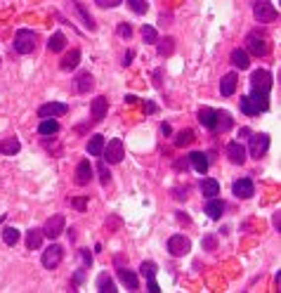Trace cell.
<instances>
[{"instance_id":"6da1fadb","label":"cell","mask_w":281,"mask_h":293,"mask_svg":"<svg viewBox=\"0 0 281 293\" xmlns=\"http://www.w3.org/2000/svg\"><path fill=\"white\" fill-rule=\"evenodd\" d=\"M250 97L253 102L260 107V111H267L270 109V90H272V74L265 71V69H258L253 71L250 76Z\"/></svg>"},{"instance_id":"7a4b0ae2","label":"cell","mask_w":281,"mask_h":293,"mask_svg":"<svg viewBox=\"0 0 281 293\" xmlns=\"http://www.w3.org/2000/svg\"><path fill=\"white\" fill-rule=\"evenodd\" d=\"M38 45V33L31 29H19L14 33V50L19 54H31Z\"/></svg>"},{"instance_id":"3957f363","label":"cell","mask_w":281,"mask_h":293,"mask_svg":"<svg viewBox=\"0 0 281 293\" xmlns=\"http://www.w3.org/2000/svg\"><path fill=\"white\" fill-rule=\"evenodd\" d=\"M246 52L255 54V57H265V54L270 52V41H267V36L260 31H250L246 36Z\"/></svg>"},{"instance_id":"277c9868","label":"cell","mask_w":281,"mask_h":293,"mask_svg":"<svg viewBox=\"0 0 281 293\" xmlns=\"http://www.w3.org/2000/svg\"><path fill=\"white\" fill-rule=\"evenodd\" d=\"M104 163H120L123 161V156H125V149H123V140H109V144L104 142V149L99 154Z\"/></svg>"},{"instance_id":"5b68a950","label":"cell","mask_w":281,"mask_h":293,"mask_svg":"<svg viewBox=\"0 0 281 293\" xmlns=\"http://www.w3.org/2000/svg\"><path fill=\"white\" fill-rule=\"evenodd\" d=\"M253 17H255L260 24H270L279 17V12H277V7L272 5L270 0H258V2L253 5Z\"/></svg>"},{"instance_id":"8992f818","label":"cell","mask_w":281,"mask_h":293,"mask_svg":"<svg viewBox=\"0 0 281 293\" xmlns=\"http://www.w3.org/2000/svg\"><path fill=\"white\" fill-rule=\"evenodd\" d=\"M270 149V137L265 135V132H253V137H250V144H248V154L253 159H262L265 154Z\"/></svg>"},{"instance_id":"52a82bcc","label":"cell","mask_w":281,"mask_h":293,"mask_svg":"<svg viewBox=\"0 0 281 293\" xmlns=\"http://www.w3.org/2000/svg\"><path fill=\"white\" fill-rule=\"evenodd\" d=\"M189 249H192V241L187 239L184 234H173V237L168 239V251H170V255H175V258L187 255Z\"/></svg>"},{"instance_id":"ba28073f","label":"cell","mask_w":281,"mask_h":293,"mask_svg":"<svg viewBox=\"0 0 281 293\" xmlns=\"http://www.w3.org/2000/svg\"><path fill=\"white\" fill-rule=\"evenodd\" d=\"M62 258H64V249H62L59 244H50V246L43 251V265L47 270H54V267L62 262Z\"/></svg>"},{"instance_id":"9c48e42d","label":"cell","mask_w":281,"mask_h":293,"mask_svg":"<svg viewBox=\"0 0 281 293\" xmlns=\"http://www.w3.org/2000/svg\"><path fill=\"white\" fill-rule=\"evenodd\" d=\"M66 111H69V107L64 102H47L38 109V116L40 119H57V116H64Z\"/></svg>"},{"instance_id":"30bf717a","label":"cell","mask_w":281,"mask_h":293,"mask_svg":"<svg viewBox=\"0 0 281 293\" xmlns=\"http://www.w3.org/2000/svg\"><path fill=\"white\" fill-rule=\"evenodd\" d=\"M69 5H71V7H74V12H76L78 17H80V22H83V26H85L87 31H97V24H95L92 14L87 12V7L83 5V2H78V0H69Z\"/></svg>"},{"instance_id":"8fae6325","label":"cell","mask_w":281,"mask_h":293,"mask_svg":"<svg viewBox=\"0 0 281 293\" xmlns=\"http://www.w3.org/2000/svg\"><path fill=\"white\" fill-rule=\"evenodd\" d=\"M64 232V215H52L47 222H45V227H43V234L47 237V239H57L59 234Z\"/></svg>"},{"instance_id":"7c38bea8","label":"cell","mask_w":281,"mask_h":293,"mask_svg":"<svg viewBox=\"0 0 281 293\" xmlns=\"http://www.w3.org/2000/svg\"><path fill=\"white\" fill-rule=\"evenodd\" d=\"M232 192H234L237 199H250V196L255 194V185H253V180H250V177H241V180L234 182Z\"/></svg>"},{"instance_id":"4fadbf2b","label":"cell","mask_w":281,"mask_h":293,"mask_svg":"<svg viewBox=\"0 0 281 293\" xmlns=\"http://www.w3.org/2000/svg\"><path fill=\"white\" fill-rule=\"evenodd\" d=\"M107 109H109V99L104 95H99V97L92 99V104H90V114H92V121L99 123V121L107 116Z\"/></svg>"},{"instance_id":"5bb4252c","label":"cell","mask_w":281,"mask_h":293,"mask_svg":"<svg viewBox=\"0 0 281 293\" xmlns=\"http://www.w3.org/2000/svg\"><path fill=\"white\" fill-rule=\"evenodd\" d=\"M227 159L234 166H241V163L246 161V147L241 144V142H229L227 144Z\"/></svg>"},{"instance_id":"9a60e30c","label":"cell","mask_w":281,"mask_h":293,"mask_svg":"<svg viewBox=\"0 0 281 293\" xmlns=\"http://www.w3.org/2000/svg\"><path fill=\"white\" fill-rule=\"evenodd\" d=\"M92 166H90V161H80L76 166V185H80V187H85V185H90V180H92Z\"/></svg>"},{"instance_id":"2e32d148","label":"cell","mask_w":281,"mask_h":293,"mask_svg":"<svg viewBox=\"0 0 281 293\" xmlns=\"http://www.w3.org/2000/svg\"><path fill=\"white\" fill-rule=\"evenodd\" d=\"M215 121H217V111L210 107H203L199 111V123L208 128V130H215Z\"/></svg>"},{"instance_id":"e0dca14e","label":"cell","mask_w":281,"mask_h":293,"mask_svg":"<svg viewBox=\"0 0 281 293\" xmlns=\"http://www.w3.org/2000/svg\"><path fill=\"white\" fill-rule=\"evenodd\" d=\"M237 83H239L237 74L222 76V81H220V92H222V97H232V95L237 92Z\"/></svg>"},{"instance_id":"ac0fdd59","label":"cell","mask_w":281,"mask_h":293,"mask_svg":"<svg viewBox=\"0 0 281 293\" xmlns=\"http://www.w3.org/2000/svg\"><path fill=\"white\" fill-rule=\"evenodd\" d=\"M229 59H232V64L237 66V69H241V71H246V69L250 66L248 52H246V50H241V47H237V50H232V54H229Z\"/></svg>"},{"instance_id":"d6986e66","label":"cell","mask_w":281,"mask_h":293,"mask_svg":"<svg viewBox=\"0 0 281 293\" xmlns=\"http://www.w3.org/2000/svg\"><path fill=\"white\" fill-rule=\"evenodd\" d=\"M119 279H120L123 284H125V286H128L130 291H137V289H140L137 274H135V272H130L128 267H119Z\"/></svg>"},{"instance_id":"ffe728a7","label":"cell","mask_w":281,"mask_h":293,"mask_svg":"<svg viewBox=\"0 0 281 293\" xmlns=\"http://www.w3.org/2000/svg\"><path fill=\"white\" fill-rule=\"evenodd\" d=\"M189 163L194 166V170L199 175H205V170H208V159H205V154H201V152H192L189 156Z\"/></svg>"},{"instance_id":"44dd1931","label":"cell","mask_w":281,"mask_h":293,"mask_svg":"<svg viewBox=\"0 0 281 293\" xmlns=\"http://www.w3.org/2000/svg\"><path fill=\"white\" fill-rule=\"evenodd\" d=\"M201 194H203L205 199H213V196H217V194H220V182L213 180V177H203V180H201Z\"/></svg>"},{"instance_id":"7402d4cb","label":"cell","mask_w":281,"mask_h":293,"mask_svg":"<svg viewBox=\"0 0 281 293\" xmlns=\"http://www.w3.org/2000/svg\"><path fill=\"white\" fill-rule=\"evenodd\" d=\"M80 64V50H71L69 54H64V59L59 62V69L62 71H71V69H76Z\"/></svg>"},{"instance_id":"603a6c76","label":"cell","mask_w":281,"mask_h":293,"mask_svg":"<svg viewBox=\"0 0 281 293\" xmlns=\"http://www.w3.org/2000/svg\"><path fill=\"white\" fill-rule=\"evenodd\" d=\"M40 244H43V229H29L26 232V249L29 251H36L40 249Z\"/></svg>"},{"instance_id":"cb8c5ba5","label":"cell","mask_w":281,"mask_h":293,"mask_svg":"<svg viewBox=\"0 0 281 293\" xmlns=\"http://www.w3.org/2000/svg\"><path fill=\"white\" fill-rule=\"evenodd\" d=\"M205 213H208V217H213V220H217V217H222V213H225V204L220 201V199H210L208 204H205Z\"/></svg>"},{"instance_id":"d4e9b609","label":"cell","mask_w":281,"mask_h":293,"mask_svg":"<svg viewBox=\"0 0 281 293\" xmlns=\"http://www.w3.org/2000/svg\"><path fill=\"white\" fill-rule=\"evenodd\" d=\"M22 149V144L17 137H7V140H0V154H5V156H14V154Z\"/></svg>"},{"instance_id":"484cf974","label":"cell","mask_w":281,"mask_h":293,"mask_svg":"<svg viewBox=\"0 0 281 293\" xmlns=\"http://www.w3.org/2000/svg\"><path fill=\"white\" fill-rule=\"evenodd\" d=\"M97 291L99 293H116L119 291V289L114 286V279L109 277L107 272H102V274L97 277Z\"/></svg>"},{"instance_id":"4316f807","label":"cell","mask_w":281,"mask_h":293,"mask_svg":"<svg viewBox=\"0 0 281 293\" xmlns=\"http://www.w3.org/2000/svg\"><path fill=\"white\" fill-rule=\"evenodd\" d=\"M66 47V36L62 31H57L52 33V38H50V43H47V50L50 52H62Z\"/></svg>"},{"instance_id":"83f0119b","label":"cell","mask_w":281,"mask_h":293,"mask_svg":"<svg viewBox=\"0 0 281 293\" xmlns=\"http://www.w3.org/2000/svg\"><path fill=\"white\" fill-rule=\"evenodd\" d=\"M239 107H241V111L246 114V116H258L260 114V107L253 102V97L250 95H246V97H241V102H239Z\"/></svg>"},{"instance_id":"f1b7e54d","label":"cell","mask_w":281,"mask_h":293,"mask_svg":"<svg viewBox=\"0 0 281 293\" xmlns=\"http://www.w3.org/2000/svg\"><path fill=\"white\" fill-rule=\"evenodd\" d=\"M102 149H104V137H102V135H92L90 142H87V154H90V156H99Z\"/></svg>"},{"instance_id":"f546056e","label":"cell","mask_w":281,"mask_h":293,"mask_svg":"<svg viewBox=\"0 0 281 293\" xmlns=\"http://www.w3.org/2000/svg\"><path fill=\"white\" fill-rule=\"evenodd\" d=\"M76 87H78V92H90L95 87V78L90 76V74H80L76 81Z\"/></svg>"},{"instance_id":"4dcf8cb0","label":"cell","mask_w":281,"mask_h":293,"mask_svg":"<svg viewBox=\"0 0 281 293\" xmlns=\"http://www.w3.org/2000/svg\"><path fill=\"white\" fill-rule=\"evenodd\" d=\"M229 128H232V116H229V111H217L215 130H222V132H227Z\"/></svg>"},{"instance_id":"1f68e13d","label":"cell","mask_w":281,"mask_h":293,"mask_svg":"<svg viewBox=\"0 0 281 293\" xmlns=\"http://www.w3.org/2000/svg\"><path fill=\"white\" fill-rule=\"evenodd\" d=\"M38 132L40 135H54V132H59V123L52 119H43L40 126H38Z\"/></svg>"},{"instance_id":"d6a6232c","label":"cell","mask_w":281,"mask_h":293,"mask_svg":"<svg viewBox=\"0 0 281 293\" xmlns=\"http://www.w3.org/2000/svg\"><path fill=\"white\" fill-rule=\"evenodd\" d=\"M156 272H159V267H156V262H152V260H144L140 265V274L149 282V279H154L156 277Z\"/></svg>"},{"instance_id":"836d02e7","label":"cell","mask_w":281,"mask_h":293,"mask_svg":"<svg viewBox=\"0 0 281 293\" xmlns=\"http://www.w3.org/2000/svg\"><path fill=\"white\" fill-rule=\"evenodd\" d=\"M173 52H175V38L168 36V38H163L161 43H159V54L161 57H170Z\"/></svg>"},{"instance_id":"e575fe53","label":"cell","mask_w":281,"mask_h":293,"mask_svg":"<svg viewBox=\"0 0 281 293\" xmlns=\"http://www.w3.org/2000/svg\"><path fill=\"white\" fill-rule=\"evenodd\" d=\"M19 237H22V234H19V229H14V227H5V229H2V241H5L7 246H14V244L19 241Z\"/></svg>"},{"instance_id":"d590c367","label":"cell","mask_w":281,"mask_h":293,"mask_svg":"<svg viewBox=\"0 0 281 293\" xmlns=\"http://www.w3.org/2000/svg\"><path fill=\"white\" fill-rule=\"evenodd\" d=\"M192 142H194V130H182L177 132V137H175V147H187Z\"/></svg>"},{"instance_id":"8d00e7d4","label":"cell","mask_w":281,"mask_h":293,"mask_svg":"<svg viewBox=\"0 0 281 293\" xmlns=\"http://www.w3.org/2000/svg\"><path fill=\"white\" fill-rule=\"evenodd\" d=\"M142 38H144V43H159V33L154 26H142Z\"/></svg>"},{"instance_id":"74e56055","label":"cell","mask_w":281,"mask_h":293,"mask_svg":"<svg viewBox=\"0 0 281 293\" xmlns=\"http://www.w3.org/2000/svg\"><path fill=\"white\" fill-rule=\"evenodd\" d=\"M128 7L135 12V14H147V10H149L147 0H128Z\"/></svg>"},{"instance_id":"f35d334b","label":"cell","mask_w":281,"mask_h":293,"mask_svg":"<svg viewBox=\"0 0 281 293\" xmlns=\"http://www.w3.org/2000/svg\"><path fill=\"white\" fill-rule=\"evenodd\" d=\"M97 173H99V180H102V185L107 187V185H109V170H107V163H104V161L97 166Z\"/></svg>"},{"instance_id":"ab89813d","label":"cell","mask_w":281,"mask_h":293,"mask_svg":"<svg viewBox=\"0 0 281 293\" xmlns=\"http://www.w3.org/2000/svg\"><path fill=\"white\" fill-rule=\"evenodd\" d=\"M71 206L78 208V210L83 213V210H85V206H87V196H83V199H71Z\"/></svg>"},{"instance_id":"60d3db41","label":"cell","mask_w":281,"mask_h":293,"mask_svg":"<svg viewBox=\"0 0 281 293\" xmlns=\"http://www.w3.org/2000/svg\"><path fill=\"white\" fill-rule=\"evenodd\" d=\"M95 2H97L99 7H104V10L107 7H119L120 5V0H95Z\"/></svg>"},{"instance_id":"b9f144b4","label":"cell","mask_w":281,"mask_h":293,"mask_svg":"<svg viewBox=\"0 0 281 293\" xmlns=\"http://www.w3.org/2000/svg\"><path fill=\"white\" fill-rule=\"evenodd\" d=\"M119 36H123V38H130V36H132L130 24H119Z\"/></svg>"},{"instance_id":"7bdbcfd3","label":"cell","mask_w":281,"mask_h":293,"mask_svg":"<svg viewBox=\"0 0 281 293\" xmlns=\"http://www.w3.org/2000/svg\"><path fill=\"white\" fill-rule=\"evenodd\" d=\"M215 246H217L215 237H205V239H203V249L205 251H215Z\"/></svg>"},{"instance_id":"ee69618b","label":"cell","mask_w":281,"mask_h":293,"mask_svg":"<svg viewBox=\"0 0 281 293\" xmlns=\"http://www.w3.org/2000/svg\"><path fill=\"white\" fill-rule=\"evenodd\" d=\"M80 258H83V262H85L87 267L92 265V255H90V251L87 249H80Z\"/></svg>"},{"instance_id":"f6af8a7d","label":"cell","mask_w":281,"mask_h":293,"mask_svg":"<svg viewBox=\"0 0 281 293\" xmlns=\"http://www.w3.org/2000/svg\"><path fill=\"white\" fill-rule=\"evenodd\" d=\"M83 279H85V270H78L76 274H74V286H78V284H83Z\"/></svg>"},{"instance_id":"bcb514c9","label":"cell","mask_w":281,"mask_h":293,"mask_svg":"<svg viewBox=\"0 0 281 293\" xmlns=\"http://www.w3.org/2000/svg\"><path fill=\"white\" fill-rule=\"evenodd\" d=\"M144 111H147V114H156V104H154V102H147V104H144Z\"/></svg>"},{"instance_id":"7dc6e473","label":"cell","mask_w":281,"mask_h":293,"mask_svg":"<svg viewBox=\"0 0 281 293\" xmlns=\"http://www.w3.org/2000/svg\"><path fill=\"white\" fill-rule=\"evenodd\" d=\"M149 291H152V293L161 291V289H159V284H156V279H149Z\"/></svg>"},{"instance_id":"c3c4849f","label":"cell","mask_w":281,"mask_h":293,"mask_svg":"<svg viewBox=\"0 0 281 293\" xmlns=\"http://www.w3.org/2000/svg\"><path fill=\"white\" fill-rule=\"evenodd\" d=\"M154 85L161 87V71H154Z\"/></svg>"},{"instance_id":"681fc988","label":"cell","mask_w":281,"mask_h":293,"mask_svg":"<svg viewBox=\"0 0 281 293\" xmlns=\"http://www.w3.org/2000/svg\"><path fill=\"white\" fill-rule=\"evenodd\" d=\"M161 132H163V135H170V132H173V128H170L168 123H163V126H161Z\"/></svg>"},{"instance_id":"f907efd6","label":"cell","mask_w":281,"mask_h":293,"mask_svg":"<svg viewBox=\"0 0 281 293\" xmlns=\"http://www.w3.org/2000/svg\"><path fill=\"white\" fill-rule=\"evenodd\" d=\"M125 102H128V104H135V102H137V97H135V95H125Z\"/></svg>"},{"instance_id":"816d5d0a","label":"cell","mask_w":281,"mask_h":293,"mask_svg":"<svg viewBox=\"0 0 281 293\" xmlns=\"http://www.w3.org/2000/svg\"><path fill=\"white\" fill-rule=\"evenodd\" d=\"M5 217H7V215H0V222H2V220H5Z\"/></svg>"}]
</instances>
